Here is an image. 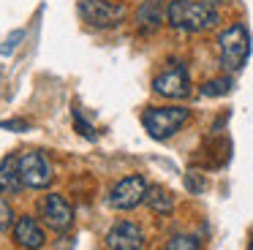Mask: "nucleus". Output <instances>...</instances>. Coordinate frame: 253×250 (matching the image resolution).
Here are the masks:
<instances>
[{
    "label": "nucleus",
    "instance_id": "7",
    "mask_svg": "<svg viewBox=\"0 0 253 250\" xmlns=\"http://www.w3.org/2000/svg\"><path fill=\"white\" fill-rule=\"evenodd\" d=\"M39 215L46 226L60 231V234L74 226V207H71V201L60 193L44 196V201H39Z\"/></svg>",
    "mask_w": 253,
    "mask_h": 250
},
{
    "label": "nucleus",
    "instance_id": "1",
    "mask_svg": "<svg viewBox=\"0 0 253 250\" xmlns=\"http://www.w3.org/2000/svg\"><path fill=\"white\" fill-rule=\"evenodd\" d=\"M166 22L182 33H202L218 25V11L204 0H171L166 5Z\"/></svg>",
    "mask_w": 253,
    "mask_h": 250
},
{
    "label": "nucleus",
    "instance_id": "3",
    "mask_svg": "<svg viewBox=\"0 0 253 250\" xmlns=\"http://www.w3.org/2000/svg\"><path fill=\"white\" fill-rule=\"evenodd\" d=\"M218 49H220V65H223L229 74H237V71L245 68L248 54H251V36H248L245 25H231L226 27L218 36Z\"/></svg>",
    "mask_w": 253,
    "mask_h": 250
},
{
    "label": "nucleus",
    "instance_id": "21",
    "mask_svg": "<svg viewBox=\"0 0 253 250\" xmlns=\"http://www.w3.org/2000/svg\"><path fill=\"white\" fill-rule=\"evenodd\" d=\"M248 250H253V239H251V245H248Z\"/></svg>",
    "mask_w": 253,
    "mask_h": 250
},
{
    "label": "nucleus",
    "instance_id": "19",
    "mask_svg": "<svg viewBox=\"0 0 253 250\" xmlns=\"http://www.w3.org/2000/svg\"><path fill=\"white\" fill-rule=\"evenodd\" d=\"M22 36H25V33H22V30H17V33H11V36H8V41H6V46H3V54H8V52H11V49H14V46H17V41H22Z\"/></svg>",
    "mask_w": 253,
    "mask_h": 250
},
{
    "label": "nucleus",
    "instance_id": "8",
    "mask_svg": "<svg viewBox=\"0 0 253 250\" xmlns=\"http://www.w3.org/2000/svg\"><path fill=\"white\" fill-rule=\"evenodd\" d=\"M153 90L161 98H171V101H180V98L191 95V76H188L185 65L174 63L171 68H166L164 74H158L153 79Z\"/></svg>",
    "mask_w": 253,
    "mask_h": 250
},
{
    "label": "nucleus",
    "instance_id": "6",
    "mask_svg": "<svg viewBox=\"0 0 253 250\" xmlns=\"http://www.w3.org/2000/svg\"><path fill=\"white\" fill-rule=\"evenodd\" d=\"M147 179L142 177V174H131V177H123L117 179L115 185L109 188V193H106V204L112 207V209H133V207H139L144 201V196H147Z\"/></svg>",
    "mask_w": 253,
    "mask_h": 250
},
{
    "label": "nucleus",
    "instance_id": "5",
    "mask_svg": "<svg viewBox=\"0 0 253 250\" xmlns=\"http://www.w3.org/2000/svg\"><path fill=\"white\" fill-rule=\"evenodd\" d=\"M19 163V179H22V188H49L52 179H55V171H52L49 158L44 155L41 150H28L22 155H17Z\"/></svg>",
    "mask_w": 253,
    "mask_h": 250
},
{
    "label": "nucleus",
    "instance_id": "15",
    "mask_svg": "<svg viewBox=\"0 0 253 250\" xmlns=\"http://www.w3.org/2000/svg\"><path fill=\"white\" fill-rule=\"evenodd\" d=\"M164 250H202V245H199V239L191 237V234H174V237L164 245Z\"/></svg>",
    "mask_w": 253,
    "mask_h": 250
},
{
    "label": "nucleus",
    "instance_id": "9",
    "mask_svg": "<svg viewBox=\"0 0 253 250\" xmlns=\"http://www.w3.org/2000/svg\"><path fill=\"white\" fill-rule=\"evenodd\" d=\"M11 239L22 250H41L46 245V231L33 215H19L11 226Z\"/></svg>",
    "mask_w": 253,
    "mask_h": 250
},
{
    "label": "nucleus",
    "instance_id": "16",
    "mask_svg": "<svg viewBox=\"0 0 253 250\" xmlns=\"http://www.w3.org/2000/svg\"><path fill=\"white\" fill-rule=\"evenodd\" d=\"M14 220H17V215H14L11 204H8L6 196L0 193V231H8L14 226Z\"/></svg>",
    "mask_w": 253,
    "mask_h": 250
},
{
    "label": "nucleus",
    "instance_id": "2",
    "mask_svg": "<svg viewBox=\"0 0 253 250\" xmlns=\"http://www.w3.org/2000/svg\"><path fill=\"white\" fill-rule=\"evenodd\" d=\"M191 117L188 106H150L142 112V125L153 139L166 141L182 128Z\"/></svg>",
    "mask_w": 253,
    "mask_h": 250
},
{
    "label": "nucleus",
    "instance_id": "10",
    "mask_svg": "<svg viewBox=\"0 0 253 250\" xmlns=\"http://www.w3.org/2000/svg\"><path fill=\"white\" fill-rule=\"evenodd\" d=\"M106 248L109 250H142L144 248V231L133 220H117L106 231Z\"/></svg>",
    "mask_w": 253,
    "mask_h": 250
},
{
    "label": "nucleus",
    "instance_id": "4",
    "mask_svg": "<svg viewBox=\"0 0 253 250\" xmlns=\"http://www.w3.org/2000/svg\"><path fill=\"white\" fill-rule=\"evenodd\" d=\"M79 14L87 27L106 30V27H117L120 22H126L128 8L117 0H79Z\"/></svg>",
    "mask_w": 253,
    "mask_h": 250
},
{
    "label": "nucleus",
    "instance_id": "12",
    "mask_svg": "<svg viewBox=\"0 0 253 250\" xmlns=\"http://www.w3.org/2000/svg\"><path fill=\"white\" fill-rule=\"evenodd\" d=\"M22 190V179H19V163L17 155H6L0 161V193L14 196Z\"/></svg>",
    "mask_w": 253,
    "mask_h": 250
},
{
    "label": "nucleus",
    "instance_id": "13",
    "mask_svg": "<svg viewBox=\"0 0 253 250\" xmlns=\"http://www.w3.org/2000/svg\"><path fill=\"white\" fill-rule=\"evenodd\" d=\"M144 201H147V207L155 212V215H169V212L174 209V199H171V193L166 188H161V185H150Z\"/></svg>",
    "mask_w": 253,
    "mask_h": 250
},
{
    "label": "nucleus",
    "instance_id": "14",
    "mask_svg": "<svg viewBox=\"0 0 253 250\" xmlns=\"http://www.w3.org/2000/svg\"><path fill=\"white\" fill-rule=\"evenodd\" d=\"M231 90V79L229 76H218V79H210L202 84V95H210V98H218V95H226Z\"/></svg>",
    "mask_w": 253,
    "mask_h": 250
},
{
    "label": "nucleus",
    "instance_id": "11",
    "mask_svg": "<svg viewBox=\"0 0 253 250\" xmlns=\"http://www.w3.org/2000/svg\"><path fill=\"white\" fill-rule=\"evenodd\" d=\"M166 19V5L164 0H142V5H139L136 11V22L142 30H158L161 25H164Z\"/></svg>",
    "mask_w": 253,
    "mask_h": 250
},
{
    "label": "nucleus",
    "instance_id": "18",
    "mask_svg": "<svg viewBox=\"0 0 253 250\" xmlns=\"http://www.w3.org/2000/svg\"><path fill=\"white\" fill-rule=\"evenodd\" d=\"M185 185H188V190H193V193H202V190H204V179L193 177V174H188V177H185Z\"/></svg>",
    "mask_w": 253,
    "mask_h": 250
},
{
    "label": "nucleus",
    "instance_id": "20",
    "mask_svg": "<svg viewBox=\"0 0 253 250\" xmlns=\"http://www.w3.org/2000/svg\"><path fill=\"white\" fill-rule=\"evenodd\" d=\"M3 128H28V123H22V120H8V123H0Z\"/></svg>",
    "mask_w": 253,
    "mask_h": 250
},
{
    "label": "nucleus",
    "instance_id": "17",
    "mask_svg": "<svg viewBox=\"0 0 253 250\" xmlns=\"http://www.w3.org/2000/svg\"><path fill=\"white\" fill-rule=\"evenodd\" d=\"M74 120H77V128H79V133H82V136H87V139H95L93 128H90L87 123H82V114H79V112H74Z\"/></svg>",
    "mask_w": 253,
    "mask_h": 250
}]
</instances>
